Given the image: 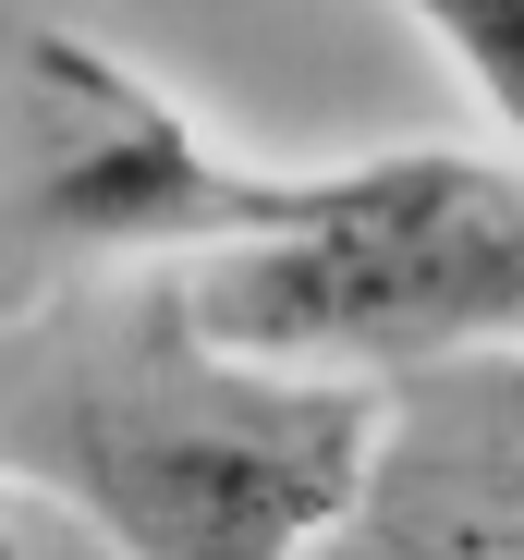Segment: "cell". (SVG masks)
<instances>
[{"label":"cell","mask_w":524,"mask_h":560,"mask_svg":"<svg viewBox=\"0 0 524 560\" xmlns=\"http://www.w3.org/2000/svg\"><path fill=\"white\" fill-rule=\"evenodd\" d=\"M366 463L379 390L220 353L184 268L85 280L0 329V476L123 560H317Z\"/></svg>","instance_id":"cell-1"},{"label":"cell","mask_w":524,"mask_h":560,"mask_svg":"<svg viewBox=\"0 0 524 560\" xmlns=\"http://www.w3.org/2000/svg\"><path fill=\"white\" fill-rule=\"evenodd\" d=\"M184 280L220 353L281 365V378L391 390L415 365L524 341V171L476 147L329 159L293 232L232 244Z\"/></svg>","instance_id":"cell-2"},{"label":"cell","mask_w":524,"mask_h":560,"mask_svg":"<svg viewBox=\"0 0 524 560\" xmlns=\"http://www.w3.org/2000/svg\"><path fill=\"white\" fill-rule=\"evenodd\" d=\"M329 171L220 159L98 37L0 13V329L135 268H208L317 208Z\"/></svg>","instance_id":"cell-3"},{"label":"cell","mask_w":524,"mask_h":560,"mask_svg":"<svg viewBox=\"0 0 524 560\" xmlns=\"http://www.w3.org/2000/svg\"><path fill=\"white\" fill-rule=\"evenodd\" d=\"M317 560H524V341L379 390L366 500Z\"/></svg>","instance_id":"cell-4"},{"label":"cell","mask_w":524,"mask_h":560,"mask_svg":"<svg viewBox=\"0 0 524 560\" xmlns=\"http://www.w3.org/2000/svg\"><path fill=\"white\" fill-rule=\"evenodd\" d=\"M415 37L440 49V73L488 110L500 159L524 171V0H476V13L464 0H415Z\"/></svg>","instance_id":"cell-5"},{"label":"cell","mask_w":524,"mask_h":560,"mask_svg":"<svg viewBox=\"0 0 524 560\" xmlns=\"http://www.w3.org/2000/svg\"><path fill=\"white\" fill-rule=\"evenodd\" d=\"M0 560H25V548H13V536H0Z\"/></svg>","instance_id":"cell-6"}]
</instances>
